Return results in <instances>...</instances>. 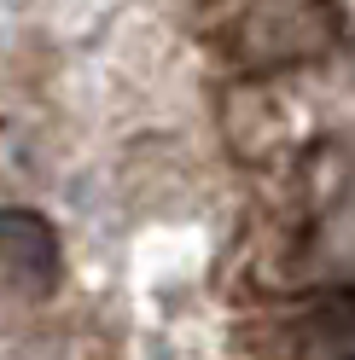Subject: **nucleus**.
I'll return each mask as SVG.
<instances>
[{"label": "nucleus", "mask_w": 355, "mask_h": 360, "mask_svg": "<svg viewBox=\"0 0 355 360\" xmlns=\"http://www.w3.org/2000/svg\"><path fill=\"white\" fill-rule=\"evenodd\" d=\"M344 30V0H239L228 18V58L239 70H292L320 58Z\"/></svg>", "instance_id": "obj_1"}, {"label": "nucleus", "mask_w": 355, "mask_h": 360, "mask_svg": "<svg viewBox=\"0 0 355 360\" xmlns=\"http://www.w3.org/2000/svg\"><path fill=\"white\" fill-rule=\"evenodd\" d=\"M0 262H6V285L18 297H47L58 279V227L41 210L12 204L0 215Z\"/></svg>", "instance_id": "obj_2"}, {"label": "nucleus", "mask_w": 355, "mask_h": 360, "mask_svg": "<svg viewBox=\"0 0 355 360\" xmlns=\"http://www.w3.org/2000/svg\"><path fill=\"white\" fill-rule=\"evenodd\" d=\"M292 337L315 354H355V285H320L292 314Z\"/></svg>", "instance_id": "obj_3"}, {"label": "nucleus", "mask_w": 355, "mask_h": 360, "mask_svg": "<svg viewBox=\"0 0 355 360\" xmlns=\"http://www.w3.org/2000/svg\"><path fill=\"white\" fill-rule=\"evenodd\" d=\"M326 360H355V354H326Z\"/></svg>", "instance_id": "obj_4"}]
</instances>
